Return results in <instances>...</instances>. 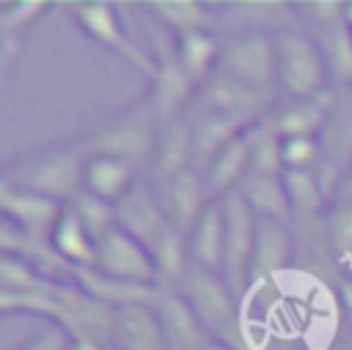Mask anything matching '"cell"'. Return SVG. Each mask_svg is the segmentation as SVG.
I'll return each instance as SVG.
<instances>
[{"label":"cell","instance_id":"f1b7e54d","mask_svg":"<svg viewBox=\"0 0 352 350\" xmlns=\"http://www.w3.org/2000/svg\"><path fill=\"white\" fill-rule=\"evenodd\" d=\"M322 157L316 138H283V174L311 171Z\"/></svg>","mask_w":352,"mask_h":350},{"label":"cell","instance_id":"836d02e7","mask_svg":"<svg viewBox=\"0 0 352 350\" xmlns=\"http://www.w3.org/2000/svg\"><path fill=\"white\" fill-rule=\"evenodd\" d=\"M344 25L352 30V0H346V3H344Z\"/></svg>","mask_w":352,"mask_h":350},{"label":"cell","instance_id":"e575fe53","mask_svg":"<svg viewBox=\"0 0 352 350\" xmlns=\"http://www.w3.org/2000/svg\"><path fill=\"white\" fill-rule=\"evenodd\" d=\"M72 350H107V347H102V344H91V342H74Z\"/></svg>","mask_w":352,"mask_h":350},{"label":"cell","instance_id":"e0dca14e","mask_svg":"<svg viewBox=\"0 0 352 350\" xmlns=\"http://www.w3.org/2000/svg\"><path fill=\"white\" fill-rule=\"evenodd\" d=\"M236 190L242 193V198L248 201V207L256 212V218L289 223V218H292V204H289V193H286L283 174L278 176V174L248 171V174L242 176V182L236 185Z\"/></svg>","mask_w":352,"mask_h":350},{"label":"cell","instance_id":"9c48e42d","mask_svg":"<svg viewBox=\"0 0 352 350\" xmlns=\"http://www.w3.org/2000/svg\"><path fill=\"white\" fill-rule=\"evenodd\" d=\"M63 201L0 182V209L6 215V223H11L19 234L38 240V243H50L52 229L63 212Z\"/></svg>","mask_w":352,"mask_h":350},{"label":"cell","instance_id":"4fadbf2b","mask_svg":"<svg viewBox=\"0 0 352 350\" xmlns=\"http://www.w3.org/2000/svg\"><path fill=\"white\" fill-rule=\"evenodd\" d=\"M162 185V190H160V207L165 209V215H168V220L184 234V237H190V231H192V226L198 223V218H201V212H204V207L212 201V198H206V193H209V187H206V182H201L190 168L187 171H182V174H176V176H170V179H165V182H160ZM212 196V193H209Z\"/></svg>","mask_w":352,"mask_h":350},{"label":"cell","instance_id":"2e32d148","mask_svg":"<svg viewBox=\"0 0 352 350\" xmlns=\"http://www.w3.org/2000/svg\"><path fill=\"white\" fill-rule=\"evenodd\" d=\"M198 83L182 69L179 58H176V50L170 58H162L160 61V72L151 83V107L157 113V119H162L165 124L179 119V113L187 107L190 102V94Z\"/></svg>","mask_w":352,"mask_h":350},{"label":"cell","instance_id":"ac0fdd59","mask_svg":"<svg viewBox=\"0 0 352 350\" xmlns=\"http://www.w3.org/2000/svg\"><path fill=\"white\" fill-rule=\"evenodd\" d=\"M50 245L72 270L96 267V240L88 234L85 223L80 220V215L72 204L63 207V212L52 229Z\"/></svg>","mask_w":352,"mask_h":350},{"label":"cell","instance_id":"ba28073f","mask_svg":"<svg viewBox=\"0 0 352 350\" xmlns=\"http://www.w3.org/2000/svg\"><path fill=\"white\" fill-rule=\"evenodd\" d=\"M96 270L118 281L160 287V273L151 254L121 226H116L96 243Z\"/></svg>","mask_w":352,"mask_h":350},{"label":"cell","instance_id":"d6986e66","mask_svg":"<svg viewBox=\"0 0 352 350\" xmlns=\"http://www.w3.org/2000/svg\"><path fill=\"white\" fill-rule=\"evenodd\" d=\"M333 113V94L324 91L314 99H294L289 102L278 116H272V124L280 138H316Z\"/></svg>","mask_w":352,"mask_h":350},{"label":"cell","instance_id":"30bf717a","mask_svg":"<svg viewBox=\"0 0 352 350\" xmlns=\"http://www.w3.org/2000/svg\"><path fill=\"white\" fill-rule=\"evenodd\" d=\"M201 99L212 110H217L220 116L234 121L239 130H250V127L261 124L264 113H267V105H270V94L253 91V88L242 85L239 80H234V77H228L217 69L201 85Z\"/></svg>","mask_w":352,"mask_h":350},{"label":"cell","instance_id":"9a60e30c","mask_svg":"<svg viewBox=\"0 0 352 350\" xmlns=\"http://www.w3.org/2000/svg\"><path fill=\"white\" fill-rule=\"evenodd\" d=\"M223 245H226V212H223V198H212L198 223L192 226L187 237V251H190V265H198L212 273H223Z\"/></svg>","mask_w":352,"mask_h":350},{"label":"cell","instance_id":"d590c367","mask_svg":"<svg viewBox=\"0 0 352 350\" xmlns=\"http://www.w3.org/2000/svg\"><path fill=\"white\" fill-rule=\"evenodd\" d=\"M324 350H352L349 344H333V347H324Z\"/></svg>","mask_w":352,"mask_h":350},{"label":"cell","instance_id":"ffe728a7","mask_svg":"<svg viewBox=\"0 0 352 350\" xmlns=\"http://www.w3.org/2000/svg\"><path fill=\"white\" fill-rule=\"evenodd\" d=\"M248 171H250V141L245 130L212 160V165L206 168V187L214 198H220L228 190H236V185Z\"/></svg>","mask_w":352,"mask_h":350},{"label":"cell","instance_id":"8fae6325","mask_svg":"<svg viewBox=\"0 0 352 350\" xmlns=\"http://www.w3.org/2000/svg\"><path fill=\"white\" fill-rule=\"evenodd\" d=\"M116 350H170L165 328L154 311V303H129L116 309L113 339Z\"/></svg>","mask_w":352,"mask_h":350},{"label":"cell","instance_id":"d6a6232c","mask_svg":"<svg viewBox=\"0 0 352 350\" xmlns=\"http://www.w3.org/2000/svg\"><path fill=\"white\" fill-rule=\"evenodd\" d=\"M336 201H352V168H349V174L344 176V185H341V193H338Z\"/></svg>","mask_w":352,"mask_h":350},{"label":"cell","instance_id":"8d00e7d4","mask_svg":"<svg viewBox=\"0 0 352 350\" xmlns=\"http://www.w3.org/2000/svg\"><path fill=\"white\" fill-rule=\"evenodd\" d=\"M107 350H116V347H107Z\"/></svg>","mask_w":352,"mask_h":350},{"label":"cell","instance_id":"7a4b0ae2","mask_svg":"<svg viewBox=\"0 0 352 350\" xmlns=\"http://www.w3.org/2000/svg\"><path fill=\"white\" fill-rule=\"evenodd\" d=\"M182 298L195 311L204 331L226 344L234 347L236 339H242V303L234 295V289L226 284L223 273L204 270L198 265H190L184 278L176 287Z\"/></svg>","mask_w":352,"mask_h":350},{"label":"cell","instance_id":"4316f807","mask_svg":"<svg viewBox=\"0 0 352 350\" xmlns=\"http://www.w3.org/2000/svg\"><path fill=\"white\" fill-rule=\"evenodd\" d=\"M283 182H286V193H289V204H292V215H316L322 212L327 204L322 187H319V179L311 171H286L283 174Z\"/></svg>","mask_w":352,"mask_h":350},{"label":"cell","instance_id":"7402d4cb","mask_svg":"<svg viewBox=\"0 0 352 350\" xmlns=\"http://www.w3.org/2000/svg\"><path fill=\"white\" fill-rule=\"evenodd\" d=\"M176 58L182 63V69L198 83L204 85L212 72L217 69V58H220V41L209 33V30H192L184 36H176Z\"/></svg>","mask_w":352,"mask_h":350},{"label":"cell","instance_id":"6da1fadb","mask_svg":"<svg viewBox=\"0 0 352 350\" xmlns=\"http://www.w3.org/2000/svg\"><path fill=\"white\" fill-rule=\"evenodd\" d=\"M88 154L91 152L85 143L36 149L8 163L3 168L0 182H8V185H16V187L69 204L82 190V171H85Z\"/></svg>","mask_w":352,"mask_h":350},{"label":"cell","instance_id":"8992f818","mask_svg":"<svg viewBox=\"0 0 352 350\" xmlns=\"http://www.w3.org/2000/svg\"><path fill=\"white\" fill-rule=\"evenodd\" d=\"M217 72L239 80L242 85L270 94L278 88V52L275 36H264L261 30L236 36L220 50Z\"/></svg>","mask_w":352,"mask_h":350},{"label":"cell","instance_id":"7c38bea8","mask_svg":"<svg viewBox=\"0 0 352 350\" xmlns=\"http://www.w3.org/2000/svg\"><path fill=\"white\" fill-rule=\"evenodd\" d=\"M138 185V165L116 157V154H104V152H91L85 171H82V190L107 201V204H121Z\"/></svg>","mask_w":352,"mask_h":350},{"label":"cell","instance_id":"3957f363","mask_svg":"<svg viewBox=\"0 0 352 350\" xmlns=\"http://www.w3.org/2000/svg\"><path fill=\"white\" fill-rule=\"evenodd\" d=\"M275 52H278V91H283L292 102L314 99L324 94V80L330 72L316 39L305 36L302 30L283 28L275 33Z\"/></svg>","mask_w":352,"mask_h":350},{"label":"cell","instance_id":"d4e9b609","mask_svg":"<svg viewBox=\"0 0 352 350\" xmlns=\"http://www.w3.org/2000/svg\"><path fill=\"white\" fill-rule=\"evenodd\" d=\"M250 141V171L258 174H283V138L278 135L272 119L248 130Z\"/></svg>","mask_w":352,"mask_h":350},{"label":"cell","instance_id":"cb8c5ba5","mask_svg":"<svg viewBox=\"0 0 352 350\" xmlns=\"http://www.w3.org/2000/svg\"><path fill=\"white\" fill-rule=\"evenodd\" d=\"M50 8V3L44 0H22L14 6H6L0 11V33H3V66H8L16 55V50L22 47V30L36 22L44 11Z\"/></svg>","mask_w":352,"mask_h":350},{"label":"cell","instance_id":"52a82bcc","mask_svg":"<svg viewBox=\"0 0 352 350\" xmlns=\"http://www.w3.org/2000/svg\"><path fill=\"white\" fill-rule=\"evenodd\" d=\"M74 8V19L77 25L82 28V33L88 39H94L96 44H102L104 50L121 55L124 61H129L135 69H140L151 83L160 72V61H154V55L143 52L138 44H132L118 22V14H116V6L113 3H104V0H85V3H77L72 6Z\"/></svg>","mask_w":352,"mask_h":350},{"label":"cell","instance_id":"4dcf8cb0","mask_svg":"<svg viewBox=\"0 0 352 350\" xmlns=\"http://www.w3.org/2000/svg\"><path fill=\"white\" fill-rule=\"evenodd\" d=\"M72 347H74L72 336H69L66 331H60L58 325H52L50 331H44V333L28 339V342H25L22 347H16V350H72Z\"/></svg>","mask_w":352,"mask_h":350},{"label":"cell","instance_id":"83f0119b","mask_svg":"<svg viewBox=\"0 0 352 350\" xmlns=\"http://www.w3.org/2000/svg\"><path fill=\"white\" fill-rule=\"evenodd\" d=\"M69 204L77 209L80 220L85 223L88 234H91L96 243H99L107 231H113V229L118 226V209H116V204H107V201H102V198H96V196L85 193V190H80L77 198L69 201Z\"/></svg>","mask_w":352,"mask_h":350},{"label":"cell","instance_id":"1f68e13d","mask_svg":"<svg viewBox=\"0 0 352 350\" xmlns=\"http://www.w3.org/2000/svg\"><path fill=\"white\" fill-rule=\"evenodd\" d=\"M198 350H234V347L226 344V342H220V339H214V336H206V339L198 344Z\"/></svg>","mask_w":352,"mask_h":350},{"label":"cell","instance_id":"44dd1931","mask_svg":"<svg viewBox=\"0 0 352 350\" xmlns=\"http://www.w3.org/2000/svg\"><path fill=\"white\" fill-rule=\"evenodd\" d=\"M192 160V138H190V124L179 116L165 124V130L157 138L154 149V165H157V179L165 182L182 171H187V163Z\"/></svg>","mask_w":352,"mask_h":350},{"label":"cell","instance_id":"f546056e","mask_svg":"<svg viewBox=\"0 0 352 350\" xmlns=\"http://www.w3.org/2000/svg\"><path fill=\"white\" fill-rule=\"evenodd\" d=\"M330 234L341 254H352V201H336L330 212Z\"/></svg>","mask_w":352,"mask_h":350},{"label":"cell","instance_id":"277c9868","mask_svg":"<svg viewBox=\"0 0 352 350\" xmlns=\"http://www.w3.org/2000/svg\"><path fill=\"white\" fill-rule=\"evenodd\" d=\"M154 107L151 102H140L113 119H107L91 138H88V152H104V154H116L124 157L135 165L154 160V149H157V127H154Z\"/></svg>","mask_w":352,"mask_h":350},{"label":"cell","instance_id":"5b68a950","mask_svg":"<svg viewBox=\"0 0 352 350\" xmlns=\"http://www.w3.org/2000/svg\"><path fill=\"white\" fill-rule=\"evenodd\" d=\"M223 198L226 212V245H223V278L234 289V295L242 300L250 284V265H253V248H256V226L258 218L248 207L239 190H228Z\"/></svg>","mask_w":352,"mask_h":350},{"label":"cell","instance_id":"484cf974","mask_svg":"<svg viewBox=\"0 0 352 350\" xmlns=\"http://www.w3.org/2000/svg\"><path fill=\"white\" fill-rule=\"evenodd\" d=\"M316 44L327 61V72L341 80H352V30L344 22L316 28Z\"/></svg>","mask_w":352,"mask_h":350},{"label":"cell","instance_id":"5bb4252c","mask_svg":"<svg viewBox=\"0 0 352 350\" xmlns=\"http://www.w3.org/2000/svg\"><path fill=\"white\" fill-rule=\"evenodd\" d=\"M292 254H294V243H292V234H289V223L258 218L253 265H250V284L248 287H256L261 281L283 276L289 262H292Z\"/></svg>","mask_w":352,"mask_h":350},{"label":"cell","instance_id":"603a6c76","mask_svg":"<svg viewBox=\"0 0 352 350\" xmlns=\"http://www.w3.org/2000/svg\"><path fill=\"white\" fill-rule=\"evenodd\" d=\"M148 14L154 19H160L168 30H173L176 36L192 33V30H209V11L204 3L195 0H151L146 3Z\"/></svg>","mask_w":352,"mask_h":350}]
</instances>
